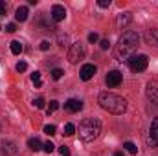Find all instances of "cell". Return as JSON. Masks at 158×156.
Here are the masks:
<instances>
[{
    "mask_svg": "<svg viewBox=\"0 0 158 156\" xmlns=\"http://www.w3.org/2000/svg\"><path fill=\"white\" fill-rule=\"evenodd\" d=\"M96 72H98V68H96V64H83L81 66V72H79V77L83 79V81H88V79H92L96 76Z\"/></svg>",
    "mask_w": 158,
    "mask_h": 156,
    "instance_id": "52a82bcc",
    "label": "cell"
},
{
    "mask_svg": "<svg viewBox=\"0 0 158 156\" xmlns=\"http://www.w3.org/2000/svg\"><path fill=\"white\" fill-rule=\"evenodd\" d=\"M85 55H86L85 44H83V42H74V44L70 46V51H68V61H70L72 64H77L81 59H85Z\"/></svg>",
    "mask_w": 158,
    "mask_h": 156,
    "instance_id": "5b68a950",
    "label": "cell"
},
{
    "mask_svg": "<svg viewBox=\"0 0 158 156\" xmlns=\"http://www.w3.org/2000/svg\"><path fill=\"white\" fill-rule=\"evenodd\" d=\"M99 7H110V0H98Z\"/></svg>",
    "mask_w": 158,
    "mask_h": 156,
    "instance_id": "f546056e",
    "label": "cell"
},
{
    "mask_svg": "<svg viewBox=\"0 0 158 156\" xmlns=\"http://www.w3.org/2000/svg\"><path fill=\"white\" fill-rule=\"evenodd\" d=\"M64 109H66L68 112H79V110L83 109V101H81V99H68V101L64 103Z\"/></svg>",
    "mask_w": 158,
    "mask_h": 156,
    "instance_id": "8fae6325",
    "label": "cell"
},
{
    "mask_svg": "<svg viewBox=\"0 0 158 156\" xmlns=\"http://www.w3.org/2000/svg\"><path fill=\"white\" fill-rule=\"evenodd\" d=\"M40 50H42V51L50 50V40H42V42H40Z\"/></svg>",
    "mask_w": 158,
    "mask_h": 156,
    "instance_id": "836d02e7",
    "label": "cell"
},
{
    "mask_svg": "<svg viewBox=\"0 0 158 156\" xmlns=\"http://www.w3.org/2000/svg\"><path fill=\"white\" fill-rule=\"evenodd\" d=\"M123 149H125L127 153H131V154H136V153H138V147H136L132 142H125V143H123Z\"/></svg>",
    "mask_w": 158,
    "mask_h": 156,
    "instance_id": "ac0fdd59",
    "label": "cell"
},
{
    "mask_svg": "<svg viewBox=\"0 0 158 156\" xmlns=\"http://www.w3.org/2000/svg\"><path fill=\"white\" fill-rule=\"evenodd\" d=\"M99 46H101V50H109L110 48V42H109V39H105V40L99 42Z\"/></svg>",
    "mask_w": 158,
    "mask_h": 156,
    "instance_id": "1f68e13d",
    "label": "cell"
},
{
    "mask_svg": "<svg viewBox=\"0 0 158 156\" xmlns=\"http://www.w3.org/2000/svg\"><path fill=\"white\" fill-rule=\"evenodd\" d=\"M26 70H28V64H26L24 61L17 63V72H26Z\"/></svg>",
    "mask_w": 158,
    "mask_h": 156,
    "instance_id": "484cf974",
    "label": "cell"
},
{
    "mask_svg": "<svg viewBox=\"0 0 158 156\" xmlns=\"http://www.w3.org/2000/svg\"><path fill=\"white\" fill-rule=\"evenodd\" d=\"M57 39H59V44H61V46H66V42H68V35H66V33H59Z\"/></svg>",
    "mask_w": 158,
    "mask_h": 156,
    "instance_id": "d4e9b609",
    "label": "cell"
},
{
    "mask_svg": "<svg viewBox=\"0 0 158 156\" xmlns=\"http://www.w3.org/2000/svg\"><path fill=\"white\" fill-rule=\"evenodd\" d=\"M28 15H30V11H28V7H26V6H20V7H17V11H15V18H17L19 22H24V20H28Z\"/></svg>",
    "mask_w": 158,
    "mask_h": 156,
    "instance_id": "5bb4252c",
    "label": "cell"
},
{
    "mask_svg": "<svg viewBox=\"0 0 158 156\" xmlns=\"http://www.w3.org/2000/svg\"><path fill=\"white\" fill-rule=\"evenodd\" d=\"M131 22H132V13H129V11H127V13H121L118 17V26L119 28H127Z\"/></svg>",
    "mask_w": 158,
    "mask_h": 156,
    "instance_id": "4fadbf2b",
    "label": "cell"
},
{
    "mask_svg": "<svg viewBox=\"0 0 158 156\" xmlns=\"http://www.w3.org/2000/svg\"><path fill=\"white\" fill-rule=\"evenodd\" d=\"M76 132V125L74 123H66L64 125V136H72Z\"/></svg>",
    "mask_w": 158,
    "mask_h": 156,
    "instance_id": "44dd1931",
    "label": "cell"
},
{
    "mask_svg": "<svg viewBox=\"0 0 158 156\" xmlns=\"http://www.w3.org/2000/svg\"><path fill=\"white\" fill-rule=\"evenodd\" d=\"M42 145H44V143H40L39 138H30V140H28V147H30V151H33V153H39L40 149H42Z\"/></svg>",
    "mask_w": 158,
    "mask_h": 156,
    "instance_id": "9a60e30c",
    "label": "cell"
},
{
    "mask_svg": "<svg viewBox=\"0 0 158 156\" xmlns=\"http://www.w3.org/2000/svg\"><path fill=\"white\" fill-rule=\"evenodd\" d=\"M33 105H35L37 109H44V105H46V101H44L42 97H37V99L33 101Z\"/></svg>",
    "mask_w": 158,
    "mask_h": 156,
    "instance_id": "4316f807",
    "label": "cell"
},
{
    "mask_svg": "<svg viewBox=\"0 0 158 156\" xmlns=\"http://www.w3.org/2000/svg\"><path fill=\"white\" fill-rule=\"evenodd\" d=\"M143 39H145V44H158V30L155 28H151V30H147L145 31V35H143Z\"/></svg>",
    "mask_w": 158,
    "mask_h": 156,
    "instance_id": "7c38bea8",
    "label": "cell"
},
{
    "mask_svg": "<svg viewBox=\"0 0 158 156\" xmlns=\"http://www.w3.org/2000/svg\"><path fill=\"white\" fill-rule=\"evenodd\" d=\"M44 132L48 136H53V134H57V129H55V125H46L44 127Z\"/></svg>",
    "mask_w": 158,
    "mask_h": 156,
    "instance_id": "603a6c76",
    "label": "cell"
},
{
    "mask_svg": "<svg viewBox=\"0 0 158 156\" xmlns=\"http://www.w3.org/2000/svg\"><path fill=\"white\" fill-rule=\"evenodd\" d=\"M50 17H52V20H53V22H61V20H64V18H66V9H64L63 6L55 4V6L52 7Z\"/></svg>",
    "mask_w": 158,
    "mask_h": 156,
    "instance_id": "9c48e42d",
    "label": "cell"
},
{
    "mask_svg": "<svg viewBox=\"0 0 158 156\" xmlns=\"http://www.w3.org/2000/svg\"><path fill=\"white\" fill-rule=\"evenodd\" d=\"M31 81H33V84H35L37 88H40V86H42V81H40V72H33V74H31Z\"/></svg>",
    "mask_w": 158,
    "mask_h": 156,
    "instance_id": "d6986e66",
    "label": "cell"
},
{
    "mask_svg": "<svg viewBox=\"0 0 158 156\" xmlns=\"http://www.w3.org/2000/svg\"><path fill=\"white\" fill-rule=\"evenodd\" d=\"M79 138L83 140V142H92V140H96L98 136H99V132H101V121L99 119H96V117H86V119H83L81 123H79Z\"/></svg>",
    "mask_w": 158,
    "mask_h": 156,
    "instance_id": "3957f363",
    "label": "cell"
},
{
    "mask_svg": "<svg viewBox=\"0 0 158 156\" xmlns=\"http://www.w3.org/2000/svg\"><path fill=\"white\" fill-rule=\"evenodd\" d=\"M121 81H123V76H121V72L118 70H112V72H109L107 74V77H105V83H107V86L109 88H116L121 84Z\"/></svg>",
    "mask_w": 158,
    "mask_h": 156,
    "instance_id": "8992f818",
    "label": "cell"
},
{
    "mask_svg": "<svg viewBox=\"0 0 158 156\" xmlns=\"http://www.w3.org/2000/svg\"><path fill=\"white\" fill-rule=\"evenodd\" d=\"M6 11H7V4L0 0V17H4V15H6Z\"/></svg>",
    "mask_w": 158,
    "mask_h": 156,
    "instance_id": "83f0119b",
    "label": "cell"
},
{
    "mask_svg": "<svg viewBox=\"0 0 158 156\" xmlns=\"http://www.w3.org/2000/svg\"><path fill=\"white\" fill-rule=\"evenodd\" d=\"M2 153H4V154H15V153H17V147H15V143H13V142H4V143H2Z\"/></svg>",
    "mask_w": 158,
    "mask_h": 156,
    "instance_id": "2e32d148",
    "label": "cell"
},
{
    "mask_svg": "<svg viewBox=\"0 0 158 156\" xmlns=\"http://www.w3.org/2000/svg\"><path fill=\"white\" fill-rule=\"evenodd\" d=\"M0 31H2V28H0Z\"/></svg>",
    "mask_w": 158,
    "mask_h": 156,
    "instance_id": "d590c367",
    "label": "cell"
},
{
    "mask_svg": "<svg viewBox=\"0 0 158 156\" xmlns=\"http://www.w3.org/2000/svg\"><path fill=\"white\" fill-rule=\"evenodd\" d=\"M98 40H99V35H98V33H90V35H88V42L94 44V42H98Z\"/></svg>",
    "mask_w": 158,
    "mask_h": 156,
    "instance_id": "4dcf8cb0",
    "label": "cell"
},
{
    "mask_svg": "<svg viewBox=\"0 0 158 156\" xmlns=\"http://www.w3.org/2000/svg\"><path fill=\"white\" fill-rule=\"evenodd\" d=\"M127 64H129V68L132 70V72H136V74H140V72H143L145 68H147V64H149V57L147 55H143V53H134L129 61H127Z\"/></svg>",
    "mask_w": 158,
    "mask_h": 156,
    "instance_id": "277c9868",
    "label": "cell"
},
{
    "mask_svg": "<svg viewBox=\"0 0 158 156\" xmlns=\"http://www.w3.org/2000/svg\"><path fill=\"white\" fill-rule=\"evenodd\" d=\"M98 103H99V107L103 109V110H107V112H110V114H123L125 110H127V101L118 96V94H112V92H103V94H99V97H98Z\"/></svg>",
    "mask_w": 158,
    "mask_h": 156,
    "instance_id": "7a4b0ae2",
    "label": "cell"
},
{
    "mask_svg": "<svg viewBox=\"0 0 158 156\" xmlns=\"http://www.w3.org/2000/svg\"><path fill=\"white\" fill-rule=\"evenodd\" d=\"M147 97L153 103H158V83L156 81H149L147 83Z\"/></svg>",
    "mask_w": 158,
    "mask_h": 156,
    "instance_id": "30bf717a",
    "label": "cell"
},
{
    "mask_svg": "<svg viewBox=\"0 0 158 156\" xmlns=\"http://www.w3.org/2000/svg\"><path fill=\"white\" fill-rule=\"evenodd\" d=\"M6 31H7V33H15V31H17V26H15V24H7V26H6Z\"/></svg>",
    "mask_w": 158,
    "mask_h": 156,
    "instance_id": "d6a6232c",
    "label": "cell"
},
{
    "mask_svg": "<svg viewBox=\"0 0 158 156\" xmlns=\"http://www.w3.org/2000/svg\"><path fill=\"white\" fill-rule=\"evenodd\" d=\"M149 143L153 147H158V117H155L149 125Z\"/></svg>",
    "mask_w": 158,
    "mask_h": 156,
    "instance_id": "ba28073f",
    "label": "cell"
},
{
    "mask_svg": "<svg viewBox=\"0 0 158 156\" xmlns=\"http://www.w3.org/2000/svg\"><path fill=\"white\" fill-rule=\"evenodd\" d=\"M50 74H52V79H55V81H59V79L63 77V74H64V72H63L61 68H53V70H52Z\"/></svg>",
    "mask_w": 158,
    "mask_h": 156,
    "instance_id": "7402d4cb",
    "label": "cell"
},
{
    "mask_svg": "<svg viewBox=\"0 0 158 156\" xmlns=\"http://www.w3.org/2000/svg\"><path fill=\"white\" fill-rule=\"evenodd\" d=\"M138 42H140V35L136 31H125L118 40V46H116V59L118 61H129L136 48H138Z\"/></svg>",
    "mask_w": 158,
    "mask_h": 156,
    "instance_id": "6da1fadb",
    "label": "cell"
},
{
    "mask_svg": "<svg viewBox=\"0 0 158 156\" xmlns=\"http://www.w3.org/2000/svg\"><path fill=\"white\" fill-rule=\"evenodd\" d=\"M20 51H22V44L19 40H13L11 42V53L13 55H20Z\"/></svg>",
    "mask_w": 158,
    "mask_h": 156,
    "instance_id": "e0dca14e",
    "label": "cell"
},
{
    "mask_svg": "<svg viewBox=\"0 0 158 156\" xmlns=\"http://www.w3.org/2000/svg\"><path fill=\"white\" fill-rule=\"evenodd\" d=\"M42 151H44V153H53V151H55V145H53L52 142H46V143L42 145Z\"/></svg>",
    "mask_w": 158,
    "mask_h": 156,
    "instance_id": "cb8c5ba5",
    "label": "cell"
},
{
    "mask_svg": "<svg viewBox=\"0 0 158 156\" xmlns=\"http://www.w3.org/2000/svg\"><path fill=\"white\" fill-rule=\"evenodd\" d=\"M114 156H125V154H123L121 151H118V153H114Z\"/></svg>",
    "mask_w": 158,
    "mask_h": 156,
    "instance_id": "e575fe53",
    "label": "cell"
},
{
    "mask_svg": "<svg viewBox=\"0 0 158 156\" xmlns=\"http://www.w3.org/2000/svg\"><path fill=\"white\" fill-rule=\"evenodd\" d=\"M59 153H61V156H70V151H68V147H66V145L59 147Z\"/></svg>",
    "mask_w": 158,
    "mask_h": 156,
    "instance_id": "f1b7e54d",
    "label": "cell"
},
{
    "mask_svg": "<svg viewBox=\"0 0 158 156\" xmlns=\"http://www.w3.org/2000/svg\"><path fill=\"white\" fill-rule=\"evenodd\" d=\"M59 109V101H50V105H48V109H46V114L50 116L52 112H55Z\"/></svg>",
    "mask_w": 158,
    "mask_h": 156,
    "instance_id": "ffe728a7",
    "label": "cell"
}]
</instances>
